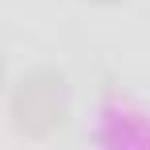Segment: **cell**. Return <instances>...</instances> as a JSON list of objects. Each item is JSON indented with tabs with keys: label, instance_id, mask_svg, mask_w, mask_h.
Masks as SVG:
<instances>
[{
	"label": "cell",
	"instance_id": "cell-2",
	"mask_svg": "<svg viewBox=\"0 0 150 150\" xmlns=\"http://www.w3.org/2000/svg\"><path fill=\"white\" fill-rule=\"evenodd\" d=\"M89 4H122V0H89Z\"/></svg>",
	"mask_w": 150,
	"mask_h": 150
},
{
	"label": "cell",
	"instance_id": "cell-1",
	"mask_svg": "<svg viewBox=\"0 0 150 150\" xmlns=\"http://www.w3.org/2000/svg\"><path fill=\"white\" fill-rule=\"evenodd\" d=\"M73 85L61 69H28L8 98V126L21 138H49L69 122Z\"/></svg>",
	"mask_w": 150,
	"mask_h": 150
},
{
	"label": "cell",
	"instance_id": "cell-3",
	"mask_svg": "<svg viewBox=\"0 0 150 150\" xmlns=\"http://www.w3.org/2000/svg\"><path fill=\"white\" fill-rule=\"evenodd\" d=\"M0 89H4V57H0Z\"/></svg>",
	"mask_w": 150,
	"mask_h": 150
}]
</instances>
